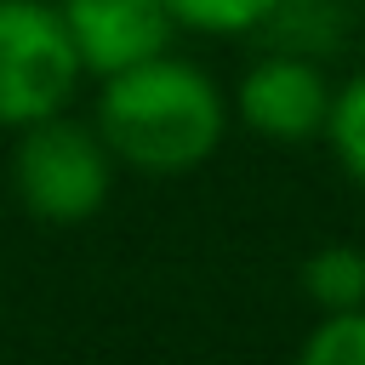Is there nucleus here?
I'll use <instances>...</instances> for the list:
<instances>
[{"instance_id": "1", "label": "nucleus", "mask_w": 365, "mask_h": 365, "mask_svg": "<svg viewBox=\"0 0 365 365\" xmlns=\"http://www.w3.org/2000/svg\"><path fill=\"white\" fill-rule=\"evenodd\" d=\"M91 125L120 165L143 177H182L217 154L228 131V103L200 63L160 51L120 74H103Z\"/></svg>"}, {"instance_id": "2", "label": "nucleus", "mask_w": 365, "mask_h": 365, "mask_svg": "<svg viewBox=\"0 0 365 365\" xmlns=\"http://www.w3.org/2000/svg\"><path fill=\"white\" fill-rule=\"evenodd\" d=\"M114 148L91 120H74L68 108L34 120L11 143V194L40 228H74L91 222L108 205L114 188Z\"/></svg>"}, {"instance_id": "3", "label": "nucleus", "mask_w": 365, "mask_h": 365, "mask_svg": "<svg viewBox=\"0 0 365 365\" xmlns=\"http://www.w3.org/2000/svg\"><path fill=\"white\" fill-rule=\"evenodd\" d=\"M80 51L51 0H0V131H23L74 103Z\"/></svg>"}, {"instance_id": "4", "label": "nucleus", "mask_w": 365, "mask_h": 365, "mask_svg": "<svg viewBox=\"0 0 365 365\" xmlns=\"http://www.w3.org/2000/svg\"><path fill=\"white\" fill-rule=\"evenodd\" d=\"M331 97L336 86L325 80V68L302 51H268L257 57L240 86H234V114L245 131H257L262 143H314L325 137V120H331Z\"/></svg>"}, {"instance_id": "5", "label": "nucleus", "mask_w": 365, "mask_h": 365, "mask_svg": "<svg viewBox=\"0 0 365 365\" xmlns=\"http://www.w3.org/2000/svg\"><path fill=\"white\" fill-rule=\"evenodd\" d=\"M57 11L80 51V68L97 80L171 51V34H177V17L165 0H57Z\"/></svg>"}, {"instance_id": "6", "label": "nucleus", "mask_w": 365, "mask_h": 365, "mask_svg": "<svg viewBox=\"0 0 365 365\" xmlns=\"http://www.w3.org/2000/svg\"><path fill=\"white\" fill-rule=\"evenodd\" d=\"M302 291H308V302L319 314L365 302V251H354V245H319L302 262Z\"/></svg>"}, {"instance_id": "7", "label": "nucleus", "mask_w": 365, "mask_h": 365, "mask_svg": "<svg viewBox=\"0 0 365 365\" xmlns=\"http://www.w3.org/2000/svg\"><path fill=\"white\" fill-rule=\"evenodd\" d=\"M297 354L302 365H365V302L319 314Z\"/></svg>"}, {"instance_id": "8", "label": "nucleus", "mask_w": 365, "mask_h": 365, "mask_svg": "<svg viewBox=\"0 0 365 365\" xmlns=\"http://www.w3.org/2000/svg\"><path fill=\"white\" fill-rule=\"evenodd\" d=\"M325 143H331L336 165L365 188V68H359L348 86H336L331 120H325Z\"/></svg>"}, {"instance_id": "9", "label": "nucleus", "mask_w": 365, "mask_h": 365, "mask_svg": "<svg viewBox=\"0 0 365 365\" xmlns=\"http://www.w3.org/2000/svg\"><path fill=\"white\" fill-rule=\"evenodd\" d=\"M177 29H194V34H251L262 29L268 17H279L285 0H165Z\"/></svg>"}]
</instances>
